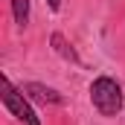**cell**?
<instances>
[{"instance_id": "1", "label": "cell", "mask_w": 125, "mask_h": 125, "mask_svg": "<svg viewBox=\"0 0 125 125\" xmlns=\"http://www.w3.org/2000/svg\"><path fill=\"white\" fill-rule=\"evenodd\" d=\"M90 102L102 116H116L122 111V87L111 76H99L90 84Z\"/></svg>"}, {"instance_id": "2", "label": "cell", "mask_w": 125, "mask_h": 125, "mask_svg": "<svg viewBox=\"0 0 125 125\" xmlns=\"http://www.w3.org/2000/svg\"><path fill=\"white\" fill-rule=\"evenodd\" d=\"M0 99H3V105H6V111L12 114V116H18L21 122L26 125H41V119H38V114L32 111V105L26 102V96H23V90H18L9 79H3L0 82Z\"/></svg>"}, {"instance_id": "3", "label": "cell", "mask_w": 125, "mask_h": 125, "mask_svg": "<svg viewBox=\"0 0 125 125\" xmlns=\"http://www.w3.org/2000/svg\"><path fill=\"white\" fill-rule=\"evenodd\" d=\"M21 90L29 96V99L41 102V105H61V102H64V96L58 93V90H52V87H44V84H38V82H32V84H23Z\"/></svg>"}, {"instance_id": "4", "label": "cell", "mask_w": 125, "mask_h": 125, "mask_svg": "<svg viewBox=\"0 0 125 125\" xmlns=\"http://www.w3.org/2000/svg\"><path fill=\"white\" fill-rule=\"evenodd\" d=\"M52 47H55V52H58V55H61V58H67V61H79V55H76V50H73V47H67V41H64V35H58V32H55V35H52Z\"/></svg>"}, {"instance_id": "5", "label": "cell", "mask_w": 125, "mask_h": 125, "mask_svg": "<svg viewBox=\"0 0 125 125\" xmlns=\"http://www.w3.org/2000/svg\"><path fill=\"white\" fill-rule=\"evenodd\" d=\"M12 15H15L18 26H26L29 23V0H12Z\"/></svg>"}, {"instance_id": "6", "label": "cell", "mask_w": 125, "mask_h": 125, "mask_svg": "<svg viewBox=\"0 0 125 125\" xmlns=\"http://www.w3.org/2000/svg\"><path fill=\"white\" fill-rule=\"evenodd\" d=\"M47 3H50V9H52V12H58V9H61V0H47Z\"/></svg>"}]
</instances>
